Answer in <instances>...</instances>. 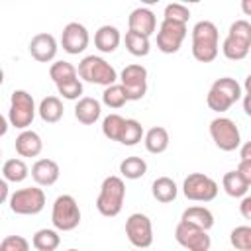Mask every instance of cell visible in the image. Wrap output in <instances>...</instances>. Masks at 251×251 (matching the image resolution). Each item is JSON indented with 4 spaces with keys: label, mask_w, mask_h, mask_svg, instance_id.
Masks as SVG:
<instances>
[{
    "label": "cell",
    "mask_w": 251,
    "mask_h": 251,
    "mask_svg": "<svg viewBox=\"0 0 251 251\" xmlns=\"http://www.w3.org/2000/svg\"><path fill=\"white\" fill-rule=\"evenodd\" d=\"M218 27L210 20H200L192 27V57L198 63H212L220 53Z\"/></svg>",
    "instance_id": "1"
},
{
    "label": "cell",
    "mask_w": 251,
    "mask_h": 251,
    "mask_svg": "<svg viewBox=\"0 0 251 251\" xmlns=\"http://www.w3.org/2000/svg\"><path fill=\"white\" fill-rule=\"evenodd\" d=\"M124 198H126L124 178L116 176V175H110L100 184V192H98V198H96V210L104 218H116L124 208Z\"/></svg>",
    "instance_id": "2"
},
{
    "label": "cell",
    "mask_w": 251,
    "mask_h": 251,
    "mask_svg": "<svg viewBox=\"0 0 251 251\" xmlns=\"http://www.w3.org/2000/svg\"><path fill=\"white\" fill-rule=\"evenodd\" d=\"M241 90H243V86L231 76L216 78L206 94V104L212 112L224 114L241 98Z\"/></svg>",
    "instance_id": "3"
},
{
    "label": "cell",
    "mask_w": 251,
    "mask_h": 251,
    "mask_svg": "<svg viewBox=\"0 0 251 251\" xmlns=\"http://www.w3.org/2000/svg\"><path fill=\"white\" fill-rule=\"evenodd\" d=\"M78 76L84 82L100 84L104 88L116 84V80L120 78L118 73H116V69L104 57H98V55H86L78 63Z\"/></svg>",
    "instance_id": "4"
},
{
    "label": "cell",
    "mask_w": 251,
    "mask_h": 251,
    "mask_svg": "<svg viewBox=\"0 0 251 251\" xmlns=\"http://www.w3.org/2000/svg\"><path fill=\"white\" fill-rule=\"evenodd\" d=\"M35 114H37V108H35L33 96L27 90H14L10 96V110H8L10 126L24 131L31 126Z\"/></svg>",
    "instance_id": "5"
},
{
    "label": "cell",
    "mask_w": 251,
    "mask_h": 251,
    "mask_svg": "<svg viewBox=\"0 0 251 251\" xmlns=\"http://www.w3.org/2000/svg\"><path fill=\"white\" fill-rule=\"evenodd\" d=\"M51 222L57 231H73L80 224V208L75 196L71 194H61L53 202L51 210Z\"/></svg>",
    "instance_id": "6"
},
{
    "label": "cell",
    "mask_w": 251,
    "mask_h": 251,
    "mask_svg": "<svg viewBox=\"0 0 251 251\" xmlns=\"http://www.w3.org/2000/svg\"><path fill=\"white\" fill-rule=\"evenodd\" d=\"M8 206L18 216H35L45 208V192L39 186L18 188L12 192Z\"/></svg>",
    "instance_id": "7"
},
{
    "label": "cell",
    "mask_w": 251,
    "mask_h": 251,
    "mask_svg": "<svg viewBox=\"0 0 251 251\" xmlns=\"http://www.w3.org/2000/svg\"><path fill=\"white\" fill-rule=\"evenodd\" d=\"M210 137L216 143V147L226 151V153L235 151V149L241 147L239 127H237V124L231 118H226V116L214 118L210 122Z\"/></svg>",
    "instance_id": "8"
},
{
    "label": "cell",
    "mask_w": 251,
    "mask_h": 251,
    "mask_svg": "<svg viewBox=\"0 0 251 251\" xmlns=\"http://www.w3.org/2000/svg\"><path fill=\"white\" fill-rule=\"evenodd\" d=\"M218 192V182L204 173H190L182 180V194L192 202H212Z\"/></svg>",
    "instance_id": "9"
},
{
    "label": "cell",
    "mask_w": 251,
    "mask_h": 251,
    "mask_svg": "<svg viewBox=\"0 0 251 251\" xmlns=\"http://www.w3.org/2000/svg\"><path fill=\"white\" fill-rule=\"evenodd\" d=\"M126 235L127 241L135 249H147L153 243V224L149 216L135 212L126 220Z\"/></svg>",
    "instance_id": "10"
},
{
    "label": "cell",
    "mask_w": 251,
    "mask_h": 251,
    "mask_svg": "<svg viewBox=\"0 0 251 251\" xmlns=\"http://www.w3.org/2000/svg\"><path fill=\"white\" fill-rule=\"evenodd\" d=\"M175 241L184 247L186 251H210L212 247V237L208 235L206 229H200L192 224L178 222L175 227Z\"/></svg>",
    "instance_id": "11"
},
{
    "label": "cell",
    "mask_w": 251,
    "mask_h": 251,
    "mask_svg": "<svg viewBox=\"0 0 251 251\" xmlns=\"http://www.w3.org/2000/svg\"><path fill=\"white\" fill-rule=\"evenodd\" d=\"M186 24H178V22H171V20H163L157 31V49L161 53L173 55L182 47V41L186 37Z\"/></svg>",
    "instance_id": "12"
},
{
    "label": "cell",
    "mask_w": 251,
    "mask_h": 251,
    "mask_svg": "<svg viewBox=\"0 0 251 251\" xmlns=\"http://www.w3.org/2000/svg\"><path fill=\"white\" fill-rule=\"evenodd\" d=\"M120 84L126 88L127 100H141L147 92V69L139 63L126 65L120 73Z\"/></svg>",
    "instance_id": "13"
},
{
    "label": "cell",
    "mask_w": 251,
    "mask_h": 251,
    "mask_svg": "<svg viewBox=\"0 0 251 251\" xmlns=\"http://www.w3.org/2000/svg\"><path fill=\"white\" fill-rule=\"evenodd\" d=\"M90 43V35H88V29L78 24V22H69L65 27H63V33H61V47L65 53L69 55H78L82 53Z\"/></svg>",
    "instance_id": "14"
},
{
    "label": "cell",
    "mask_w": 251,
    "mask_h": 251,
    "mask_svg": "<svg viewBox=\"0 0 251 251\" xmlns=\"http://www.w3.org/2000/svg\"><path fill=\"white\" fill-rule=\"evenodd\" d=\"M27 49H29V55L35 61H39V63H51L55 59V55H57L59 45H57V39L51 33L41 31V33H35L31 37Z\"/></svg>",
    "instance_id": "15"
},
{
    "label": "cell",
    "mask_w": 251,
    "mask_h": 251,
    "mask_svg": "<svg viewBox=\"0 0 251 251\" xmlns=\"http://www.w3.org/2000/svg\"><path fill=\"white\" fill-rule=\"evenodd\" d=\"M127 25H129V31H137L141 35L151 37L157 31V18H155L153 10L139 6V8L131 10V14L127 18Z\"/></svg>",
    "instance_id": "16"
},
{
    "label": "cell",
    "mask_w": 251,
    "mask_h": 251,
    "mask_svg": "<svg viewBox=\"0 0 251 251\" xmlns=\"http://www.w3.org/2000/svg\"><path fill=\"white\" fill-rule=\"evenodd\" d=\"M61 169L53 159H37L31 165V178L37 186H53L59 180Z\"/></svg>",
    "instance_id": "17"
},
{
    "label": "cell",
    "mask_w": 251,
    "mask_h": 251,
    "mask_svg": "<svg viewBox=\"0 0 251 251\" xmlns=\"http://www.w3.org/2000/svg\"><path fill=\"white\" fill-rule=\"evenodd\" d=\"M14 147H16V153L20 157H37L43 151V141H41V135L37 131L24 129L16 135Z\"/></svg>",
    "instance_id": "18"
},
{
    "label": "cell",
    "mask_w": 251,
    "mask_h": 251,
    "mask_svg": "<svg viewBox=\"0 0 251 251\" xmlns=\"http://www.w3.org/2000/svg\"><path fill=\"white\" fill-rule=\"evenodd\" d=\"M120 41H122V33L116 25H100L94 33V47L100 51V53H114L118 47H120Z\"/></svg>",
    "instance_id": "19"
},
{
    "label": "cell",
    "mask_w": 251,
    "mask_h": 251,
    "mask_svg": "<svg viewBox=\"0 0 251 251\" xmlns=\"http://www.w3.org/2000/svg\"><path fill=\"white\" fill-rule=\"evenodd\" d=\"M100 114H102V104H100L96 98H92V96H82V98L76 102V106H75V118H76L82 126H92V124H96L98 118H100Z\"/></svg>",
    "instance_id": "20"
},
{
    "label": "cell",
    "mask_w": 251,
    "mask_h": 251,
    "mask_svg": "<svg viewBox=\"0 0 251 251\" xmlns=\"http://www.w3.org/2000/svg\"><path fill=\"white\" fill-rule=\"evenodd\" d=\"M180 222H186V224H192V226H196L200 229L210 231L214 227V214L206 206H188L182 212Z\"/></svg>",
    "instance_id": "21"
},
{
    "label": "cell",
    "mask_w": 251,
    "mask_h": 251,
    "mask_svg": "<svg viewBox=\"0 0 251 251\" xmlns=\"http://www.w3.org/2000/svg\"><path fill=\"white\" fill-rule=\"evenodd\" d=\"M169 131L163 127V126H153L145 131V137H143V143H145V149L153 155H161L167 151L169 147Z\"/></svg>",
    "instance_id": "22"
},
{
    "label": "cell",
    "mask_w": 251,
    "mask_h": 251,
    "mask_svg": "<svg viewBox=\"0 0 251 251\" xmlns=\"http://www.w3.org/2000/svg\"><path fill=\"white\" fill-rule=\"evenodd\" d=\"M37 114L45 124H57L65 114L61 98L59 96H45L37 106Z\"/></svg>",
    "instance_id": "23"
},
{
    "label": "cell",
    "mask_w": 251,
    "mask_h": 251,
    "mask_svg": "<svg viewBox=\"0 0 251 251\" xmlns=\"http://www.w3.org/2000/svg\"><path fill=\"white\" fill-rule=\"evenodd\" d=\"M151 194H153V198H155L157 202L169 204V202H173V200L176 198L178 186H176V182H175L171 176H159V178H155L153 184H151Z\"/></svg>",
    "instance_id": "24"
},
{
    "label": "cell",
    "mask_w": 251,
    "mask_h": 251,
    "mask_svg": "<svg viewBox=\"0 0 251 251\" xmlns=\"http://www.w3.org/2000/svg\"><path fill=\"white\" fill-rule=\"evenodd\" d=\"M27 175H31V171L25 165V161L20 159V157L8 159L2 165V178L8 180V182H24L27 178Z\"/></svg>",
    "instance_id": "25"
},
{
    "label": "cell",
    "mask_w": 251,
    "mask_h": 251,
    "mask_svg": "<svg viewBox=\"0 0 251 251\" xmlns=\"http://www.w3.org/2000/svg\"><path fill=\"white\" fill-rule=\"evenodd\" d=\"M222 188L231 198H243V196H247L249 184L243 180V176L237 171H227L222 176Z\"/></svg>",
    "instance_id": "26"
},
{
    "label": "cell",
    "mask_w": 251,
    "mask_h": 251,
    "mask_svg": "<svg viewBox=\"0 0 251 251\" xmlns=\"http://www.w3.org/2000/svg\"><path fill=\"white\" fill-rule=\"evenodd\" d=\"M31 245L37 249V251H55L59 245H61V235L57 229H49V227H43V229H37L31 237Z\"/></svg>",
    "instance_id": "27"
},
{
    "label": "cell",
    "mask_w": 251,
    "mask_h": 251,
    "mask_svg": "<svg viewBox=\"0 0 251 251\" xmlns=\"http://www.w3.org/2000/svg\"><path fill=\"white\" fill-rule=\"evenodd\" d=\"M49 76L55 82V86H59L63 82H69L73 78H78V69L73 63H69V61H55L49 67Z\"/></svg>",
    "instance_id": "28"
},
{
    "label": "cell",
    "mask_w": 251,
    "mask_h": 251,
    "mask_svg": "<svg viewBox=\"0 0 251 251\" xmlns=\"http://www.w3.org/2000/svg\"><path fill=\"white\" fill-rule=\"evenodd\" d=\"M120 173H122L124 178L137 180V178L145 176V173H147V163H145V159H141V157H137V155L126 157V159L120 163Z\"/></svg>",
    "instance_id": "29"
},
{
    "label": "cell",
    "mask_w": 251,
    "mask_h": 251,
    "mask_svg": "<svg viewBox=\"0 0 251 251\" xmlns=\"http://www.w3.org/2000/svg\"><path fill=\"white\" fill-rule=\"evenodd\" d=\"M126 49L133 55V57H145V55H149V51H151V41H149V37L147 35H141V33H137V31H126Z\"/></svg>",
    "instance_id": "30"
},
{
    "label": "cell",
    "mask_w": 251,
    "mask_h": 251,
    "mask_svg": "<svg viewBox=\"0 0 251 251\" xmlns=\"http://www.w3.org/2000/svg\"><path fill=\"white\" fill-rule=\"evenodd\" d=\"M249 49H251V45H247L239 39H233L229 35H226V39L222 41V53L229 61H243L249 55Z\"/></svg>",
    "instance_id": "31"
},
{
    "label": "cell",
    "mask_w": 251,
    "mask_h": 251,
    "mask_svg": "<svg viewBox=\"0 0 251 251\" xmlns=\"http://www.w3.org/2000/svg\"><path fill=\"white\" fill-rule=\"evenodd\" d=\"M126 102H129V100H127L126 88H124L120 82H116V84L104 88V92H102V104H104V106H108V108H112V110H120Z\"/></svg>",
    "instance_id": "32"
},
{
    "label": "cell",
    "mask_w": 251,
    "mask_h": 251,
    "mask_svg": "<svg viewBox=\"0 0 251 251\" xmlns=\"http://www.w3.org/2000/svg\"><path fill=\"white\" fill-rule=\"evenodd\" d=\"M124 126H126V118H122L120 114H108V116L102 120V133H104L106 139L120 143Z\"/></svg>",
    "instance_id": "33"
},
{
    "label": "cell",
    "mask_w": 251,
    "mask_h": 251,
    "mask_svg": "<svg viewBox=\"0 0 251 251\" xmlns=\"http://www.w3.org/2000/svg\"><path fill=\"white\" fill-rule=\"evenodd\" d=\"M145 137V131H143V126L133 120V118H126V126H124V131H122V137H120V143L122 145H137L141 139Z\"/></svg>",
    "instance_id": "34"
},
{
    "label": "cell",
    "mask_w": 251,
    "mask_h": 251,
    "mask_svg": "<svg viewBox=\"0 0 251 251\" xmlns=\"http://www.w3.org/2000/svg\"><path fill=\"white\" fill-rule=\"evenodd\" d=\"M229 243L235 251H251V226H237L229 233Z\"/></svg>",
    "instance_id": "35"
},
{
    "label": "cell",
    "mask_w": 251,
    "mask_h": 251,
    "mask_svg": "<svg viewBox=\"0 0 251 251\" xmlns=\"http://www.w3.org/2000/svg\"><path fill=\"white\" fill-rule=\"evenodd\" d=\"M57 92L65 98V100H80L82 98V80H80V76L78 78H73V80H69V82H63V84H59L57 86Z\"/></svg>",
    "instance_id": "36"
},
{
    "label": "cell",
    "mask_w": 251,
    "mask_h": 251,
    "mask_svg": "<svg viewBox=\"0 0 251 251\" xmlns=\"http://www.w3.org/2000/svg\"><path fill=\"white\" fill-rule=\"evenodd\" d=\"M227 35L233 37V39H239L247 45H251V22L247 20H235L229 29H227Z\"/></svg>",
    "instance_id": "37"
},
{
    "label": "cell",
    "mask_w": 251,
    "mask_h": 251,
    "mask_svg": "<svg viewBox=\"0 0 251 251\" xmlns=\"http://www.w3.org/2000/svg\"><path fill=\"white\" fill-rule=\"evenodd\" d=\"M190 18V10L184 4H167L165 12H163V20H171V22H178V24H186Z\"/></svg>",
    "instance_id": "38"
},
{
    "label": "cell",
    "mask_w": 251,
    "mask_h": 251,
    "mask_svg": "<svg viewBox=\"0 0 251 251\" xmlns=\"http://www.w3.org/2000/svg\"><path fill=\"white\" fill-rule=\"evenodd\" d=\"M0 251H29V241L24 235H6L0 241Z\"/></svg>",
    "instance_id": "39"
},
{
    "label": "cell",
    "mask_w": 251,
    "mask_h": 251,
    "mask_svg": "<svg viewBox=\"0 0 251 251\" xmlns=\"http://www.w3.org/2000/svg\"><path fill=\"white\" fill-rule=\"evenodd\" d=\"M241 176H243V180L251 186V161H239V165H237V169H235Z\"/></svg>",
    "instance_id": "40"
},
{
    "label": "cell",
    "mask_w": 251,
    "mask_h": 251,
    "mask_svg": "<svg viewBox=\"0 0 251 251\" xmlns=\"http://www.w3.org/2000/svg\"><path fill=\"white\" fill-rule=\"evenodd\" d=\"M239 214L251 222V196H243L239 202Z\"/></svg>",
    "instance_id": "41"
},
{
    "label": "cell",
    "mask_w": 251,
    "mask_h": 251,
    "mask_svg": "<svg viewBox=\"0 0 251 251\" xmlns=\"http://www.w3.org/2000/svg\"><path fill=\"white\" fill-rule=\"evenodd\" d=\"M239 161H251V141H245L239 147Z\"/></svg>",
    "instance_id": "42"
},
{
    "label": "cell",
    "mask_w": 251,
    "mask_h": 251,
    "mask_svg": "<svg viewBox=\"0 0 251 251\" xmlns=\"http://www.w3.org/2000/svg\"><path fill=\"white\" fill-rule=\"evenodd\" d=\"M0 192H2V200L4 202H10V196L12 194H8V180H4V178L0 180Z\"/></svg>",
    "instance_id": "43"
},
{
    "label": "cell",
    "mask_w": 251,
    "mask_h": 251,
    "mask_svg": "<svg viewBox=\"0 0 251 251\" xmlns=\"http://www.w3.org/2000/svg\"><path fill=\"white\" fill-rule=\"evenodd\" d=\"M243 112L251 118V94H245L243 96Z\"/></svg>",
    "instance_id": "44"
},
{
    "label": "cell",
    "mask_w": 251,
    "mask_h": 251,
    "mask_svg": "<svg viewBox=\"0 0 251 251\" xmlns=\"http://www.w3.org/2000/svg\"><path fill=\"white\" fill-rule=\"evenodd\" d=\"M241 12L245 16H251V0H241Z\"/></svg>",
    "instance_id": "45"
},
{
    "label": "cell",
    "mask_w": 251,
    "mask_h": 251,
    "mask_svg": "<svg viewBox=\"0 0 251 251\" xmlns=\"http://www.w3.org/2000/svg\"><path fill=\"white\" fill-rule=\"evenodd\" d=\"M243 90H245V94H251V75H247V76H245V82H243Z\"/></svg>",
    "instance_id": "46"
},
{
    "label": "cell",
    "mask_w": 251,
    "mask_h": 251,
    "mask_svg": "<svg viewBox=\"0 0 251 251\" xmlns=\"http://www.w3.org/2000/svg\"><path fill=\"white\" fill-rule=\"evenodd\" d=\"M67 251H78V249H67Z\"/></svg>",
    "instance_id": "47"
},
{
    "label": "cell",
    "mask_w": 251,
    "mask_h": 251,
    "mask_svg": "<svg viewBox=\"0 0 251 251\" xmlns=\"http://www.w3.org/2000/svg\"><path fill=\"white\" fill-rule=\"evenodd\" d=\"M129 251H137V249H129Z\"/></svg>",
    "instance_id": "48"
}]
</instances>
